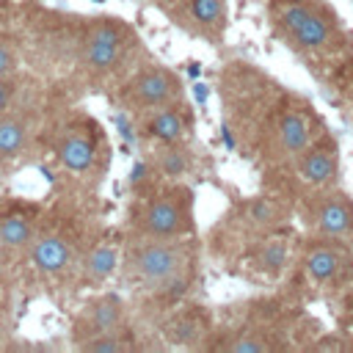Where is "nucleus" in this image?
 I'll use <instances>...</instances> for the list:
<instances>
[{"label": "nucleus", "mask_w": 353, "mask_h": 353, "mask_svg": "<svg viewBox=\"0 0 353 353\" xmlns=\"http://www.w3.org/2000/svg\"><path fill=\"white\" fill-rule=\"evenodd\" d=\"M124 270L141 287L152 292L176 295L188 287L190 273V251L179 237H146L127 251Z\"/></svg>", "instance_id": "1"}, {"label": "nucleus", "mask_w": 353, "mask_h": 353, "mask_svg": "<svg viewBox=\"0 0 353 353\" xmlns=\"http://www.w3.org/2000/svg\"><path fill=\"white\" fill-rule=\"evenodd\" d=\"M127 50V30L119 19H97L80 44V66L94 74V77H105L110 74Z\"/></svg>", "instance_id": "2"}, {"label": "nucleus", "mask_w": 353, "mask_h": 353, "mask_svg": "<svg viewBox=\"0 0 353 353\" xmlns=\"http://www.w3.org/2000/svg\"><path fill=\"white\" fill-rule=\"evenodd\" d=\"M190 193L168 190L143 204L138 229L146 237H182L190 229Z\"/></svg>", "instance_id": "3"}, {"label": "nucleus", "mask_w": 353, "mask_h": 353, "mask_svg": "<svg viewBox=\"0 0 353 353\" xmlns=\"http://www.w3.org/2000/svg\"><path fill=\"white\" fill-rule=\"evenodd\" d=\"M124 99L135 108H143V110L171 105L179 99V80L165 66H149L130 80Z\"/></svg>", "instance_id": "4"}, {"label": "nucleus", "mask_w": 353, "mask_h": 353, "mask_svg": "<svg viewBox=\"0 0 353 353\" xmlns=\"http://www.w3.org/2000/svg\"><path fill=\"white\" fill-rule=\"evenodd\" d=\"M28 259L39 276H61L74 262V240L61 229H39L28 248Z\"/></svg>", "instance_id": "5"}, {"label": "nucleus", "mask_w": 353, "mask_h": 353, "mask_svg": "<svg viewBox=\"0 0 353 353\" xmlns=\"http://www.w3.org/2000/svg\"><path fill=\"white\" fill-rule=\"evenodd\" d=\"M279 25L303 47L323 50L328 47V22L314 14L303 0H287L279 6Z\"/></svg>", "instance_id": "6"}, {"label": "nucleus", "mask_w": 353, "mask_h": 353, "mask_svg": "<svg viewBox=\"0 0 353 353\" xmlns=\"http://www.w3.org/2000/svg\"><path fill=\"white\" fill-rule=\"evenodd\" d=\"M124 314H127V303L121 301V295L99 292L80 312V317L74 323V342L85 339L91 334H102V331H121Z\"/></svg>", "instance_id": "7"}, {"label": "nucleus", "mask_w": 353, "mask_h": 353, "mask_svg": "<svg viewBox=\"0 0 353 353\" xmlns=\"http://www.w3.org/2000/svg\"><path fill=\"white\" fill-rule=\"evenodd\" d=\"M295 171L306 185H325L336 176L339 171V146L334 138H323L317 143H309L298 157H295Z\"/></svg>", "instance_id": "8"}, {"label": "nucleus", "mask_w": 353, "mask_h": 353, "mask_svg": "<svg viewBox=\"0 0 353 353\" xmlns=\"http://www.w3.org/2000/svg\"><path fill=\"white\" fill-rule=\"evenodd\" d=\"M55 154H58V163L72 171V174H85L94 168L97 163V143L94 138L88 135V130L83 127H72L61 135L58 146H55Z\"/></svg>", "instance_id": "9"}, {"label": "nucleus", "mask_w": 353, "mask_h": 353, "mask_svg": "<svg viewBox=\"0 0 353 353\" xmlns=\"http://www.w3.org/2000/svg\"><path fill=\"white\" fill-rule=\"evenodd\" d=\"M39 226L36 218L22 210H3L0 212V248L8 256H28V248L36 237Z\"/></svg>", "instance_id": "10"}, {"label": "nucleus", "mask_w": 353, "mask_h": 353, "mask_svg": "<svg viewBox=\"0 0 353 353\" xmlns=\"http://www.w3.org/2000/svg\"><path fill=\"white\" fill-rule=\"evenodd\" d=\"M312 223L325 237H347L353 232V204L342 193H328L317 204Z\"/></svg>", "instance_id": "11"}, {"label": "nucleus", "mask_w": 353, "mask_h": 353, "mask_svg": "<svg viewBox=\"0 0 353 353\" xmlns=\"http://www.w3.org/2000/svg\"><path fill=\"white\" fill-rule=\"evenodd\" d=\"M30 141V116L28 110L11 105L0 113V163L17 160Z\"/></svg>", "instance_id": "12"}, {"label": "nucleus", "mask_w": 353, "mask_h": 353, "mask_svg": "<svg viewBox=\"0 0 353 353\" xmlns=\"http://www.w3.org/2000/svg\"><path fill=\"white\" fill-rule=\"evenodd\" d=\"M121 265V251L113 243H97L91 245L80 259V279L85 284H105Z\"/></svg>", "instance_id": "13"}, {"label": "nucleus", "mask_w": 353, "mask_h": 353, "mask_svg": "<svg viewBox=\"0 0 353 353\" xmlns=\"http://www.w3.org/2000/svg\"><path fill=\"white\" fill-rule=\"evenodd\" d=\"M309 143H312V127H309V121L298 110L284 113L281 121H279V127H276V152L281 157L295 160Z\"/></svg>", "instance_id": "14"}, {"label": "nucleus", "mask_w": 353, "mask_h": 353, "mask_svg": "<svg viewBox=\"0 0 353 353\" xmlns=\"http://www.w3.org/2000/svg\"><path fill=\"white\" fill-rule=\"evenodd\" d=\"M146 132H149V135H154L160 143H179V141L185 138V132H188L185 110H179L174 102H171V105H163V108L149 110Z\"/></svg>", "instance_id": "15"}, {"label": "nucleus", "mask_w": 353, "mask_h": 353, "mask_svg": "<svg viewBox=\"0 0 353 353\" xmlns=\"http://www.w3.org/2000/svg\"><path fill=\"white\" fill-rule=\"evenodd\" d=\"M188 17L190 22H196V28L210 36L218 39L223 33L226 25V0H185Z\"/></svg>", "instance_id": "16"}, {"label": "nucleus", "mask_w": 353, "mask_h": 353, "mask_svg": "<svg viewBox=\"0 0 353 353\" xmlns=\"http://www.w3.org/2000/svg\"><path fill=\"white\" fill-rule=\"evenodd\" d=\"M204 328H207V323H204L201 314H196V312H179V314H174V317L165 323L163 331H165V339H168L171 345L190 347V345H196V342L201 339Z\"/></svg>", "instance_id": "17"}, {"label": "nucleus", "mask_w": 353, "mask_h": 353, "mask_svg": "<svg viewBox=\"0 0 353 353\" xmlns=\"http://www.w3.org/2000/svg\"><path fill=\"white\" fill-rule=\"evenodd\" d=\"M342 265H345L342 262V254L336 248H331V245H317L303 259V268H306V273L314 281H334L339 276Z\"/></svg>", "instance_id": "18"}, {"label": "nucleus", "mask_w": 353, "mask_h": 353, "mask_svg": "<svg viewBox=\"0 0 353 353\" xmlns=\"http://www.w3.org/2000/svg\"><path fill=\"white\" fill-rule=\"evenodd\" d=\"M193 160H190V152L179 143H163L160 154H157V171L165 176V179H182L188 171H190Z\"/></svg>", "instance_id": "19"}, {"label": "nucleus", "mask_w": 353, "mask_h": 353, "mask_svg": "<svg viewBox=\"0 0 353 353\" xmlns=\"http://www.w3.org/2000/svg\"><path fill=\"white\" fill-rule=\"evenodd\" d=\"M287 262V245L284 240H265L256 251H254V265L259 270H268V273H279Z\"/></svg>", "instance_id": "20"}, {"label": "nucleus", "mask_w": 353, "mask_h": 353, "mask_svg": "<svg viewBox=\"0 0 353 353\" xmlns=\"http://www.w3.org/2000/svg\"><path fill=\"white\" fill-rule=\"evenodd\" d=\"M77 347L85 353H121V350H127V342H124L121 331H102V334H91L85 339H77Z\"/></svg>", "instance_id": "21"}, {"label": "nucleus", "mask_w": 353, "mask_h": 353, "mask_svg": "<svg viewBox=\"0 0 353 353\" xmlns=\"http://www.w3.org/2000/svg\"><path fill=\"white\" fill-rule=\"evenodd\" d=\"M279 215H281V210L270 199H251L245 204V218L251 226H259V229L273 226V223H279Z\"/></svg>", "instance_id": "22"}, {"label": "nucleus", "mask_w": 353, "mask_h": 353, "mask_svg": "<svg viewBox=\"0 0 353 353\" xmlns=\"http://www.w3.org/2000/svg\"><path fill=\"white\" fill-rule=\"evenodd\" d=\"M19 69V52L17 44L6 36H0V77H14Z\"/></svg>", "instance_id": "23"}, {"label": "nucleus", "mask_w": 353, "mask_h": 353, "mask_svg": "<svg viewBox=\"0 0 353 353\" xmlns=\"http://www.w3.org/2000/svg\"><path fill=\"white\" fill-rule=\"evenodd\" d=\"M223 347L232 350V353H259V350H268V342L256 339V336H234Z\"/></svg>", "instance_id": "24"}, {"label": "nucleus", "mask_w": 353, "mask_h": 353, "mask_svg": "<svg viewBox=\"0 0 353 353\" xmlns=\"http://www.w3.org/2000/svg\"><path fill=\"white\" fill-rule=\"evenodd\" d=\"M17 74L14 77H0V113H6L11 105H14V99H17Z\"/></svg>", "instance_id": "25"}, {"label": "nucleus", "mask_w": 353, "mask_h": 353, "mask_svg": "<svg viewBox=\"0 0 353 353\" xmlns=\"http://www.w3.org/2000/svg\"><path fill=\"white\" fill-rule=\"evenodd\" d=\"M11 342V314L6 312V306H0V350H6Z\"/></svg>", "instance_id": "26"}, {"label": "nucleus", "mask_w": 353, "mask_h": 353, "mask_svg": "<svg viewBox=\"0 0 353 353\" xmlns=\"http://www.w3.org/2000/svg\"><path fill=\"white\" fill-rule=\"evenodd\" d=\"M3 259H6V254H3V248H0V265H3Z\"/></svg>", "instance_id": "27"}]
</instances>
